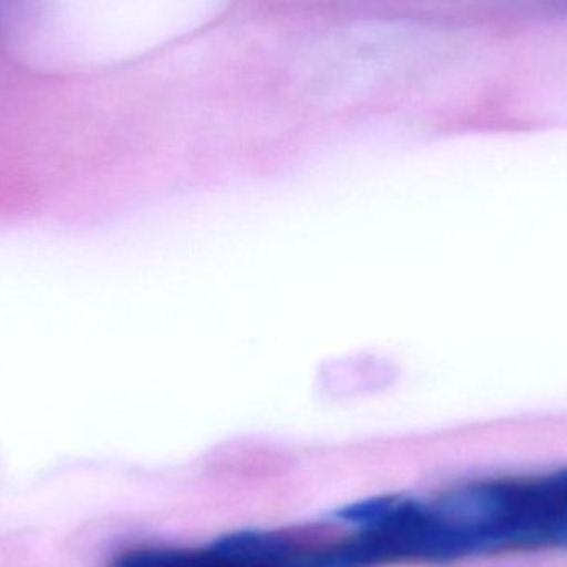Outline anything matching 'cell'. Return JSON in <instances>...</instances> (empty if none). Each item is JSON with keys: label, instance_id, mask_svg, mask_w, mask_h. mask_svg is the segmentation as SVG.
<instances>
[{"label": "cell", "instance_id": "obj_1", "mask_svg": "<svg viewBox=\"0 0 567 567\" xmlns=\"http://www.w3.org/2000/svg\"><path fill=\"white\" fill-rule=\"evenodd\" d=\"M340 529L327 525L245 532L199 548L132 546L109 567H332Z\"/></svg>", "mask_w": 567, "mask_h": 567}]
</instances>
